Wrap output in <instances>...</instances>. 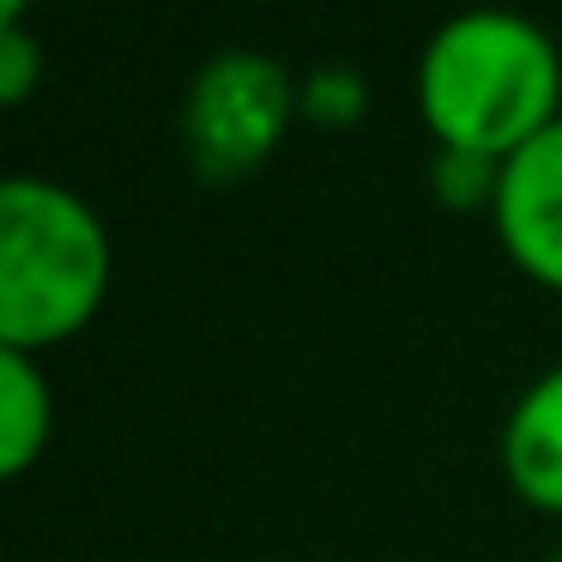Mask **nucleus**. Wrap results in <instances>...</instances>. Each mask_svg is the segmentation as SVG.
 <instances>
[{
  "mask_svg": "<svg viewBox=\"0 0 562 562\" xmlns=\"http://www.w3.org/2000/svg\"><path fill=\"white\" fill-rule=\"evenodd\" d=\"M412 103L436 151L508 164L562 115V49L538 19L508 7L453 13L417 49Z\"/></svg>",
  "mask_w": 562,
  "mask_h": 562,
  "instance_id": "f257e3e1",
  "label": "nucleus"
},
{
  "mask_svg": "<svg viewBox=\"0 0 562 562\" xmlns=\"http://www.w3.org/2000/svg\"><path fill=\"white\" fill-rule=\"evenodd\" d=\"M110 284V224L79 188L55 176L0 182V351H61L103 315Z\"/></svg>",
  "mask_w": 562,
  "mask_h": 562,
  "instance_id": "f03ea898",
  "label": "nucleus"
},
{
  "mask_svg": "<svg viewBox=\"0 0 562 562\" xmlns=\"http://www.w3.org/2000/svg\"><path fill=\"white\" fill-rule=\"evenodd\" d=\"M303 122V74L267 49H218L182 91V151L200 176H255Z\"/></svg>",
  "mask_w": 562,
  "mask_h": 562,
  "instance_id": "7ed1b4c3",
  "label": "nucleus"
},
{
  "mask_svg": "<svg viewBox=\"0 0 562 562\" xmlns=\"http://www.w3.org/2000/svg\"><path fill=\"white\" fill-rule=\"evenodd\" d=\"M490 231L526 279L562 296V115L502 164Z\"/></svg>",
  "mask_w": 562,
  "mask_h": 562,
  "instance_id": "20e7f679",
  "label": "nucleus"
},
{
  "mask_svg": "<svg viewBox=\"0 0 562 562\" xmlns=\"http://www.w3.org/2000/svg\"><path fill=\"white\" fill-rule=\"evenodd\" d=\"M496 460L526 508L562 520V363H550L514 393L496 436Z\"/></svg>",
  "mask_w": 562,
  "mask_h": 562,
  "instance_id": "39448f33",
  "label": "nucleus"
},
{
  "mask_svg": "<svg viewBox=\"0 0 562 562\" xmlns=\"http://www.w3.org/2000/svg\"><path fill=\"white\" fill-rule=\"evenodd\" d=\"M55 441V387L43 357L0 351V472L25 477Z\"/></svg>",
  "mask_w": 562,
  "mask_h": 562,
  "instance_id": "423d86ee",
  "label": "nucleus"
},
{
  "mask_svg": "<svg viewBox=\"0 0 562 562\" xmlns=\"http://www.w3.org/2000/svg\"><path fill=\"white\" fill-rule=\"evenodd\" d=\"M369 115V79L345 61H321L303 74V122L315 127H357Z\"/></svg>",
  "mask_w": 562,
  "mask_h": 562,
  "instance_id": "0eeeda50",
  "label": "nucleus"
},
{
  "mask_svg": "<svg viewBox=\"0 0 562 562\" xmlns=\"http://www.w3.org/2000/svg\"><path fill=\"white\" fill-rule=\"evenodd\" d=\"M496 176H502V164H490V158L436 151V158H429V194L448 212H490L496 206Z\"/></svg>",
  "mask_w": 562,
  "mask_h": 562,
  "instance_id": "6e6552de",
  "label": "nucleus"
},
{
  "mask_svg": "<svg viewBox=\"0 0 562 562\" xmlns=\"http://www.w3.org/2000/svg\"><path fill=\"white\" fill-rule=\"evenodd\" d=\"M37 79H43V43H37V31L25 25V7L7 0V7H0V103L19 110V103L37 91Z\"/></svg>",
  "mask_w": 562,
  "mask_h": 562,
  "instance_id": "1a4fd4ad",
  "label": "nucleus"
},
{
  "mask_svg": "<svg viewBox=\"0 0 562 562\" xmlns=\"http://www.w3.org/2000/svg\"><path fill=\"white\" fill-rule=\"evenodd\" d=\"M544 562H562V544H557V550H550V557H544Z\"/></svg>",
  "mask_w": 562,
  "mask_h": 562,
  "instance_id": "9d476101",
  "label": "nucleus"
}]
</instances>
